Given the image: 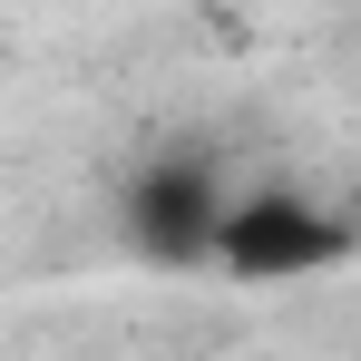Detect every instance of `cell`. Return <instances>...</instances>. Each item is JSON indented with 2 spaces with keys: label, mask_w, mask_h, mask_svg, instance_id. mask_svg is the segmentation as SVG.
<instances>
[{
  "label": "cell",
  "mask_w": 361,
  "mask_h": 361,
  "mask_svg": "<svg viewBox=\"0 0 361 361\" xmlns=\"http://www.w3.org/2000/svg\"><path fill=\"white\" fill-rule=\"evenodd\" d=\"M342 254H352V225L322 215V205H302V195H244L215 225V264L235 283H293V274H322Z\"/></svg>",
  "instance_id": "obj_1"
},
{
  "label": "cell",
  "mask_w": 361,
  "mask_h": 361,
  "mask_svg": "<svg viewBox=\"0 0 361 361\" xmlns=\"http://www.w3.org/2000/svg\"><path fill=\"white\" fill-rule=\"evenodd\" d=\"M215 225H225V185L205 157H176L137 185V244L157 264H215Z\"/></svg>",
  "instance_id": "obj_2"
}]
</instances>
